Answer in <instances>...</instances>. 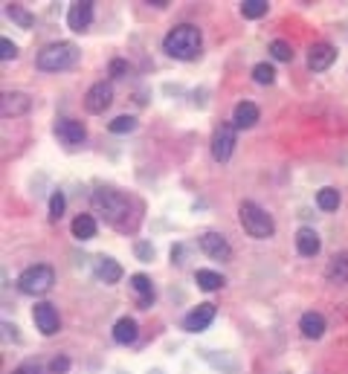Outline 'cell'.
<instances>
[{
    "label": "cell",
    "mask_w": 348,
    "mask_h": 374,
    "mask_svg": "<svg viewBox=\"0 0 348 374\" xmlns=\"http://www.w3.org/2000/svg\"><path fill=\"white\" fill-rule=\"evenodd\" d=\"M108 128H111V134H130L137 128V119L134 116H116L113 122H108Z\"/></svg>",
    "instance_id": "cell-27"
},
{
    "label": "cell",
    "mask_w": 348,
    "mask_h": 374,
    "mask_svg": "<svg viewBox=\"0 0 348 374\" xmlns=\"http://www.w3.org/2000/svg\"><path fill=\"white\" fill-rule=\"evenodd\" d=\"M137 337H140L137 319H130V316L116 319V325H113V340H116L119 346H130V343H137Z\"/></svg>",
    "instance_id": "cell-17"
},
{
    "label": "cell",
    "mask_w": 348,
    "mask_h": 374,
    "mask_svg": "<svg viewBox=\"0 0 348 374\" xmlns=\"http://www.w3.org/2000/svg\"><path fill=\"white\" fill-rule=\"evenodd\" d=\"M61 215H64V194L53 192V197H50V221H58Z\"/></svg>",
    "instance_id": "cell-30"
},
{
    "label": "cell",
    "mask_w": 348,
    "mask_h": 374,
    "mask_svg": "<svg viewBox=\"0 0 348 374\" xmlns=\"http://www.w3.org/2000/svg\"><path fill=\"white\" fill-rule=\"evenodd\" d=\"M319 246H322V241H319V235H317L311 227H302V229L296 232V249H299L304 259H314V256L319 253Z\"/></svg>",
    "instance_id": "cell-15"
},
{
    "label": "cell",
    "mask_w": 348,
    "mask_h": 374,
    "mask_svg": "<svg viewBox=\"0 0 348 374\" xmlns=\"http://www.w3.org/2000/svg\"><path fill=\"white\" fill-rule=\"evenodd\" d=\"M252 78L258 81V85H273V81H276V70L270 64H255L252 67Z\"/></svg>",
    "instance_id": "cell-29"
},
{
    "label": "cell",
    "mask_w": 348,
    "mask_h": 374,
    "mask_svg": "<svg viewBox=\"0 0 348 374\" xmlns=\"http://www.w3.org/2000/svg\"><path fill=\"white\" fill-rule=\"evenodd\" d=\"M67 368H70V360H67V357H56V360L50 363V371H53V374H64Z\"/></svg>",
    "instance_id": "cell-33"
},
{
    "label": "cell",
    "mask_w": 348,
    "mask_h": 374,
    "mask_svg": "<svg viewBox=\"0 0 348 374\" xmlns=\"http://www.w3.org/2000/svg\"><path fill=\"white\" fill-rule=\"evenodd\" d=\"M93 200H96V206L105 212V218L113 224V227H119V229H125V221H122V215H128V206H130V200L122 194V192H116V189H99L96 194H93Z\"/></svg>",
    "instance_id": "cell-5"
},
{
    "label": "cell",
    "mask_w": 348,
    "mask_h": 374,
    "mask_svg": "<svg viewBox=\"0 0 348 374\" xmlns=\"http://www.w3.org/2000/svg\"><path fill=\"white\" fill-rule=\"evenodd\" d=\"M32 319H35V325H38V331H41L44 337L58 334V328H61L58 311H56L50 302H38V305L32 308Z\"/></svg>",
    "instance_id": "cell-7"
},
{
    "label": "cell",
    "mask_w": 348,
    "mask_h": 374,
    "mask_svg": "<svg viewBox=\"0 0 348 374\" xmlns=\"http://www.w3.org/2000/svg\"><path fill=\"white\" fill-rule=\"evenodd\" d=\"M270 56L276 61H293V50H290L287 41H282V38H276L273 44H270Z\"/></svg>",
    "instance_id": "cell-28"
},
{
    "label": "cell",
    "mask_w": 348,
    "mask_h": 374,
    "mask_svg": "<svg viewBox=\"0 0 348 374\" xmlns=\"http://www.w3.org/2000/svg\"><path fill=\"white\" fill-rule=\"evenodd\" d=\"M130 290L137 294L140 308H151V302H154V284H151V279H148V276L134 273V276H130Z\"/></svg>",
    "instance_id": "cell-18"
},
{
    "label": "cell",
    "mask_w": 348,
    "mask_h": 374,
    "mask_svg": "<svg viewBox=\"0 0 348 374\" xmlns=\"http://www.w3.org/2000/svg\"><path fill=\"white\" fill-rule=\"evenodd\" d=\"M0 58H4V61H12V58H18V47L12 44L9 38H0Z\"/></svg>",
    "instance_id": "cell-31"
},
{
    "label": "cell",
    "mask_w": 348,
    "mask_h": 374,
    "mask_svg": "<svg viewBox=\"0 0 348 374\" xmlns=\"http://www.w3.org/2000/svg\"><path fill=\"white\" fill-rule=\"evenodd\" d=\"M200 44H203L200 29H198V26H192V24H180V26H174V29L163 38V50H165V56L178 58V61H192V58H198Z\"/></svg>",
    "instance_id": "cell-1"
},
{
    "label": "cell",
    "mask_w": 348,
    "mask_h": 374,
    "mask_svg": "<svg viewBox=\"0 0 348 374\" xmlns=\"http://www.w3.org/2000/svg\"><path fill=\"white\" fill-rule=\"evenodd\" d=\"M56 137L64 145H81L87 140V131H84V125L76 122V119H58L56 122Z\"/></svg>",
    "instance_id": "cell-11"
},
{
    "label": "cell",
    "mask_w": 348,
    "mask_h": 374,
    "mask_svg": "<svg viewBox=\"0 0 348 374\" xmlns=\"http://www.w3.org/2000/svg\"><path fill=\"white\" fill-rule=\"evenodd\" d=\"M258 122V108L252 102H238L232 110V125L235 128H252Z\"/></svg>",
    "instance_id": "cell-19"
},
{
    "label": "cell",
    "mask_w": 348,
    "mask_h": 374,
    "mask_svg": "<svg viewBox=\"0 0 348 374\" xmlns=\"http://www.w3.org/2000/svg\"><path fill=\"white\" fill-rule=\"evenodd\" d=\"M148 6H157V9H165L168 4H165V0H148Z\"/></svg>",
    "instance_id": "cell-36"
},
{
    "label": "cell",
    "mask_w": 348,
    "mask_h": 374,
    "mask_svg": "<svg viewBox=\"0 0 348 374\" xmlns=\"http://www.w3.org/2000/svg\"><path fill=\"white\" fill-rule=\"evenodd\" d=\"M299 331L308 340H319L322 334H325V316L322 313H317V311H308V313H302V319H299Z\"/></svg>",
    "instance_id": "cell-16"
},
{
    "label": "cell",
    "mask_w": 348,
    "mask_h": 374,
    "mask_svg": "<svg viewBox=\"0 0 348 374\" xmlns=\"http://www.w3.org/2000/svg\"><path fill=\"white\" fill-rule=\"evenodd\" d=\"M339 203H342V197H339V192H337V189L325 186V189H319V192H317V206H319L322 212H337V209H339Z\"/></svg>",
    "instance_id": "cell-23"
},
{
    "label": "cell",
    "mask_w": 348,
    "mask_h": 374,
    "mask_svg": "<svg viewBox=\"0 0 348 374\" xmlns=\"http://www.w3.org/2000/svg\"><path fill=\"white\" fill-rule=\"evenodd\" d=\"M200 249L215 261H227L232 256V246L221 232H203L200 235Z\"/></svg>",
    "instance_id": "cell-9"
},
{
    "label": "cell",
    "mask_w": 348,
    "mask_h": 374,
    "mask_svg": "<svg viewBox=\"0 0 348 374\" xmlns=\"http://www.w3.org/2000/svg\"><path fill=\"white\" fill-rule=\"evenodd\" d=\"M53 284H56V273H53V267H47V264H32V267H26V270L21 273V279H18V287L24 290L26 296H44Z\"/></svg>",
    "instance_id": "cell-4"
},
{
    "label": "cell",
    "mask_w": 348,
    "mask_h": 374,
    "mask_svg": "<svg viewBox=\"0 0 348 374\" xmlns=\"http://www.w3.org/2000/svg\"><path fill=\"white\" fill-rule=\"evenodd\" d=\"M32 108V99L26 93H4V99H0V113H4V119L9 116H24L26 110Z\"/></svg>",
    "instance_id": "cell-14"
},
{
    "label": "cell",
    "mask_w": 348,
    "mask_h": 374,
    "mask_svg": "<svg viewBox=\"0 0 348 374\" xmlns=\"http://www.w3.org/2000/svg\"><path fill=\"white\" fill-rule=\"evenodd\" d=\"M235 131L238 128L232 122H221L215 128V134H212V157L218 162H227L232 157V151H235Z\"/></svg>",
    "instance_id": "cell-6"
},
{
    "label": "cell",
    "mask_w": 348,
    "mask_h": 374,
    "mask_svg": "<svg viewBox=\"0 0 348 374\" xmlns=\"http://www.w3.org/2000/svg\"><path fill=\"white\" fill-rule=\"evenodd\" d=\"M195 281H198L200 290H218V287H224V276L215 273V270H198V273H195Z\"/></svg>",
    "instance_id": "cell-24"
},
{
    "label": "cell",
    "mask_w": 348,
    "mask_h": 374,
    "mask_svg": "<svg viewBox=\"0 0 348 374\" xmlns=\"http://www.w3.org/2000/svg\"><path fill=\"white\" fill-rule=\"evenodd\" d=\"M267 9H270L267 0H244V4H241V15H244V18H250V21L265 18V15H267Z\"/></svg>",
    "instance_id": "cell-25"
},
{
    "label": "cell",
    "mask_w": 348,
    "mask_h": 374,
    "mask_svg": "<svg viewBox=\"0 0 348 374\" xmlns=\"http://www.w3.org/2000/svg\"><path fill=\"white\" fill-rule=\"evenodd\" d=\"M334 58H337V50H334L331 44H325V41H319V44H314V47L308 50V67H311L314 73L328 70V67L334 64Z\"/></svg>",
    "instance_id": "cell-13"
},
{
    "label": "cell",
    "mask_w": 348,
    "mask_h": 374,
    "mask_svg": "<svg viewBox=\"0 0 348 374\" xmlns=\"http://www.w3.org/2000/svg\"><path fill=\"white\" fill-rule=\"evenodd\" d=\"M91 21H93V4H91V0H78V4L70 6V12H67V26H70L73 32H84L87 26H91Z\"/></svg>",
    "instance_id": "cell-12"
},
{
    "label": "cell",
    "mask_w": 348,
    "mask_h": 374,
    "mask_svg": "<svg viewBox=\"0 0 348 374\" xmlns=\"http://www.w3.org/2000/svg\"><path fill=\"white\" fill-rule=\"evenodd\" d=\"M6 15H9V18H12L18 26H24V29H29V26L35 24V18H32V15H29L24 6H18V4H9V6H6Z\"/></svg>",
    "instance_id": "cell-26"
},
{
    "label": "cell",
    "mask_w": 348,
    "mask_h": 374,
    "mask_svg": "<svg viewBox=\"0 0 348 374\" xmlns=\"http://www.w3.org/2000/svg\"><path fill=\"white\" fill-rule=\"evenodd\" d=\"M12 374H44V368L38 365V363H32V360H26V363H21Z\"/></svg>",
    "instance_id": "cell-32"
},
{
    "label": "cell",
    "mask_w": 348,
    "mask_h": 374,
    "mask_svg": "<svg viewBox=\"0 0 348 374\" xmlns=\"http://www.w3.org/2000/svg\"><path fill=\"white\" fill-rule=\"evenodd\" d=\"M96 221H93V215H78V218H73V235L78 238V241H91V238H96Z\"/></svg>",
    "instance_id": "cell-22"
},
{
    "label": "cell",
    "mask_w": 348,
    "mask_h": 374,
    "mask_svg": "<svg viewBox=\"0 0 348 374\" xmlns=\"http://www.w3.org/2000/svg\"><path fill=\"white\" fill-rule=\"evenodd\" d=\"M125 73H128V64H125L122 58H113V61H111V76L119 78V76H125Z\"/></svg>",
    "instance_id": "cell-34"
},
{
    "label": "cell",
    "mask_w": 348,
    "mask_h": 374,
    "mask_svg": "<svg viewBox=\"0 0 348 374\" xmlns=\"http://www.w3.org/2000/svg\"><path fill=\"white\" fill-rule=\"evenodd\" d=\"M111 102H113V88L108 85V81H96V85L87 90V96H84L87 113H105L111 108Z\"/></svg>",
    "instance_id": "cell-8"
},
{
    "label": "cell",
    "mask_w": 348,
    "mask_h": 374,
    "mask_svg": "<svg viewBox=\"0 0 348 374\" xmlns=\"http://www.w3.org/2000/svg\"><path fill=\"white\" fill-rule=\"evenodd\" d=\"M96 276H99L105 284H116V281L122 279V267H119V261H113V259H108V256H99V259H96Z\"/></svg>",
    "instance_id": "cell-20"
},
{
    "label": "cell",
    "mask_w": 348,
    "mask_h": 374,
    "mask_svg": "<svg viewBox=\"0 0 348 374\" xmlns=\"http://www.w3.org/2000/svg\"><path fill=\"white\" fill-rule=\"evenodd\" d=\"M325 276L334 281V284H348V253H339L328 261L325 267Z\"/></svg>",
    "instance_id": "cell-21"
},
{
    "label": "cell",
    "mask_w": 348,
    "mask_h": 374,
    "mask_svg": "<svg viewBox=\"0 0 348 374\" xmlns=\"http://www.w3.org/2000/svg\"><path fill=\"white\" fill-rule=\"evenodd\" d=\"M137 256H140L143 261H151V256H154V246H148V244H137Z\"/></svg>",
    "instance_id": "cell-35"
},
{
    "label": "cell",
    "mask_w": 348,
    "mask_h": 374,
    "mask_svg": "<svg viewBox=\"0 0 348 374\" xmlns=\"http://www.w3.org/2000/svg\"><path fill=\"white\" fill-rule=\"evenodd\" d=\"M238 221H241L244 232L252 235V238H258V241L273 238V232H276V224H273L270 212L261 209V206L252 203V200H244V203L238 206Z\"/></svg>",
    "instance_id": "cell-3"
},
{
    "label": "cell",
    "mask_w": 348,
    "mask_h": 374,
    "mask_svg": "<svg viewBox=\"0 0 348 374\" xmlns=\"http://www.w3.org/2000/svg\"><path fill=\"white\" fill-rule=\"evenodd\" d=\"M78 47L73 44V41H58V44H50V47H44L35 58L38 70L44 73H61V70H70L76 61H78Z\"/></svg>",
    "instance_id": "cell-2"
},
{
    "label": "cell",
    "mask_w": 348,
    "mask_h": 374,
    "mask_svg": "<svg viewBox=\"0 0 348 374\" xmlns=\"http://www.w3.org/2000/svg\"><path fill=\"white\" fill-rule=\"evenodd\" d=\"M212 319H215V305H212V302H203V305H198V308H192V311L186 313L183 328L189 331V334H200V331H206V328L212 325Z\"/></svg>",
    "instance_id": "cell-10"
}]
</instances>
